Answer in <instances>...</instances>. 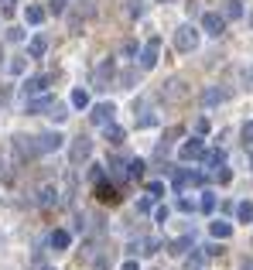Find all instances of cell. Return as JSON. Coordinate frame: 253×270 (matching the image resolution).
Returning a JSON list of instances; mask_svg holds the SVG:
<instances>
[{"instance_id":"1","label":"cell","mask_w":253,"mask_h":270,"mask_svg":"<svg viewBox=\"0 0 253 270\" xmlns=\"http://www.w3.org/2000/svg\"><path fill=\"white\" fill-rule=\"evenodd\" d=\"M175 48L178 52H195V48H198V28L181 24V28L175 31Z\"/></svg>"},{"instance_id":"2","label":"cell","mask_w":253,"mask_h":270,"mask_svg":"<svg viewBox=\"0 0 253 270\" xmlns=\"http://www.w3.org/2000/svg\"><path fill=\"white\" fill-rule=\"evenodd\" d=\"M62 144H65V137H62L59 130L38 134V137H35V154H52V151H59Z\"/></svg>"},{"instance_id":"3","label":"cell","mask_w":253,"mask_h":270,"mask_svg":"<svg viewBox=\"0 0 253 270\" xmlns=\"http://www.w3.org/2000/svg\"><path fill=\"white\" fill-rule=\"evenodd\" d=\"M157 55H161V41L151 38L147 45H144V52H140V69H144V72H151V69L157 65Z\"/></svg>"},{"instance_id":"4","label":"cell","mask_w":253,"mask_h":270,"mask_svg":"<svg viewBox=\"0 0 253 270\" xmlns=\"http://www.w3.org/2000/svg\"><path fill=\"white\" fill-rule=\"evenodd\" d=\"M202 31H205V35H212V38H219V35L226 31V18H222V14H215V11H209V14L202 18Z\"/></svg>"},{"instance_id":"5","label":"cell","mask_w":253,"mask_h":270,"mask_svg":"<svg viewBox=\"0 0 253 270\" xmlns=\"http://www.w3.org/2000/svg\"><path fill=\"white\" fill-rule=\"evenodd\" d=\"M202 154H205V144H202L198 137L185 140V144H181V151H178V157H181V161H195V157H202Z\"/></svg>"},{"instance_id":"6","label":"cell","mask_w":253,"mask_h":270,"mask_svg":"<svg viewBox=\"0 0 253 270\" xmlns=\"http://www.w3.org/2000/svg\"><path fill=\"white\" fill-rule=\"evenodd\" d=\"M48 82H52V76H35V79H28V82L21 86V93H24V99H28V96H38V93L48 89Z\"/></svg>"},{"instance_id":"7","label":"cell","mask_w":253,"mask_h":270,"mask_svg":"<svg viewBox=\"0 0 253 270\" xmlns=\"http://www.w3.org/2000/svg\"><path fill=\"white\" fill-rule=\"evenodd\" d=\"M161 96L168 99V103H178V99H185V96H188V89H185V82H181V79H171V82H168V86L161 89Z\"/></svg>"},{"instance_id":"8","label":"cell","mask_w":253,"mask_h":270,"mask_svg":"<svg viewBox=\"0 0 253 270\" xmlns=\"http://www.w3.org/2000/svg\"><path fill=\"white\" fill-rule=\"evenodd\" d=\"M113 113H117V106H113V103H96L89 116H93V123L103 127V123H113Z\"/></svg>"},{"instance_id":"9","label":"cell","mask_w":253,"mask_h":270,"mask_svg":"<svg viewBox=\"0 0 253 270\" xmlns=\"http://www.w3.org/2000/svg\"><path fill=\"white\" fill-rule=\"evenodd\" d=\"M188 185H205V174L202 171H178L175 174V188H188Z\"/></svg>"},{"instance_id":"10","label":"cell","mask_w":253,"mask_h":270,"mask_svg":"<svg viewBox=\"0 0 253 270\" xmlns=\"http://www.w3.org/2000/svg\"><path fill=\"white\" fill-rule=\"evenodd\" d=\"M89 154H93V140L89 137H76V144H72V164L86 161Z\"/></svg>"},{"instance_id":"11","label":"cell","mask_w":253,"mask_h":270,"mask_svg":"<svg viewBox=\"0 0 253 270\" xmlns=\"http://www.w3.org/2000/svg\"><path fill=\"white\" fill-rule=\"evenodd\" d=\"M226 99H229V93L219 89V86H209V89L202 93V103H205V106H219V103H226Z\"/></svg>"},{"instance_id":"12","label":"cell","mask_w":253,"mask_h":270,"mask_svg":"<svg viewBox=\"0 0 253 270\" xmlns=\"http://www.w3.org/2000/svg\"><path fill=\"white\" fill-rule=\"evenodd\" d=\"M45 52H48V38L45 35H35L28 41V58H45Z\"/></svg>"},{"instance_id":"13","label":"cell","mask_w":253,"mask_h":270,"mask_svg":"<svg viewBox=\"0 0 253 270\" xmlns=\"http://www.w3.org/2000/svg\"><path fill=\"white\" fill-rule=\"evenodd\" d=\"M106 82H113V58H106L96 69V89H106Z\"/></svg>"},{"instance_id":"14","label":"cell","mask_w":253,"mask_h":270,"mask_svg":"<svg viewBox=\"0 0 253 270\" xmlns=\"http://www.w3.org/2000/svg\"><path fill=\"white\" fill-rule=\"evenodd\" d=\"M222 18H226V21H239V18H243V0H226Z\"/></svg>"},{"instance_id":"15","label":"cell","mask_w":253,"mask_h":270,"mask_svg":"<svg viewBox=\"0 0 253 270\" xmlns=\"http://www.w3.org/2000/svg\"><path fill=\"white\" fill-rule=\"evenodd\" d=\"M209 232H212L215 239H229V236H233V226H229V222H222V219H215L212 226H209Z\"/></svg>"},{"instance_id":"16","label":"cell","mask_w":253,"mask_h":270,"mask_svg":"<svg viewBox=\"0 0 253 270\" xmlns=\"http://www.w3.org/2000/svg\"><path fill=\"white\" fill-rule=\"evenodd\" d=\"M96 198H99V202H110V205H117V202H120V195L113 192L110 185H103V181L96 185Z\"/></svg>"},{"instance_id":"17","label":"cell","mask_w":253,"mask_h":270,"mask_svg":"<svg viewBox=\"0 0 253 270\" xmlns=\"http://www.w3.org/2000/svg\"><path fill=\"white\" fill-rule=\"evenodd\" d=\"M48 243H52L55 250H69V243H72V236H69V232H65V229H55V232H52V239H48Z\"/></svg>"},{"instance_id":"18","label":"cell","mask_w":253,"mask_h":270,"mask_svg":"<svg viewBox=\"0 0 253 270\" xmlns=\"http://www.w3.org/2000/svg\"><path fill=\"white\" fill-rule=\"evenodd\" d=\"M24 18H28V24H41V21L48 18V11H45V7H38V4H31V7L24 11Z\"/></svg>"},{"instance_id":"19","label":"cell","mask_w":253,"mask_h":270,"mask_svg":"<svg viewBox=\"0 0 253 270\" xmlns=\"http://www.w3.org/2000/svg\"><path fill=\"white\" fill-rule=\"evenodd\" d=\"M103 134H106V140H110V144H123V137H127L117 123H103Z\"/></svg>"},{"instance_id":"20","label":"cell","mask_w":253,"mask_h":270,"mask_svg":"<svg viewBox=\"0 0 253 270\" xmlns=\"http://www.w3.org/2000/svg\"><path fill=\"white\" fill-rule=\"evenodd\" d=\"M52 103H55L52 96H45V99H31V103H28V113H48V110H52Z\"/></svg>"},{"instance_id":"21","label":"cell","mask_w":253,"mask_h":270,"mask_svg":"<svg viewBox=\"0 0 253 270\" xmlns=\"http://www.w3.org/2000/svg\"><path fill=\"white\" fill-rule=\"evenodd\" d=\"M188 246H192V236H181V239H175V243L168 246V253H171V256H185Z\"/></svg>"},{"instance_id":"22","label":"cell","mask_w":253,"mask_h":270,"mask_svg":"<svg viewBox=\"0 0 253 270\" xmlns=\"http://www.w3.org/2000/svg\"><path fill=\"white\" fill-rule=\"evenodd\" d=\"M236 219L250 226L253 222V202H239V205H236Z\"/></svg>"},{"instance_id":"23","label":"cell","mask_w":253,"mask_h":270,"mask_svg":"<svg viewBox=\"0 0 253 270\" xmlns=\"http://www.w3.org/2000/svg\"><path fill=\"white\" fill-rule=\"evenodd\" d=\"M38 202H41V205H55V202H59V188H55V185H45Z\"/></svg>"},{"instance_id":"24","label":"cell","mask_w":253,"mask_h":270,"mask_svg":"<svg viewBox=\"0 0 253 270\" xmlns=\"http://www.w3.org/2000/svg\"><path fill=\"white\" fill-rule=\"evenodd\" d=\"M72 106H76V110H86V106H89V93H86V89H76V93H72Z\"/></svg>"},{"instance_id":"25","label":"cell","mask_w":253,"mask_h":270,"mask_svg":"<svg viewBox=\"0 0 253 270\" xmlns=\"http://www.w3.org/2000/svg\"><path fill=\"white\" fill-rule=\"evenodd\" d=\"M205 164H209V168H219V164H226V154H222V151H209V154H205Z\"/></svg>"},{"instance_id":"26","label":"cell","mask_w":253,"mask_h":270,"mask_svg":"<svg viewBox=\"0 0 253 270\" xmlns=\"http://www.w3.org/2000/svg\"><path fill=\"white\" fill-rule=\"evenodd\" d=\"M48 116H52L55 123H62V120H65V116H69V113H65V106H62L59 99H55V103H52V110H48Z\"/></svg>"},{"instance_id":"27","label":"cell","mask_w":253,"mask_h":270,"mask_svg":"<svg viewBox=\"0 0 253 270\" xmlns=\"http://www.w3.org/2000/svg\"><path fill=\"white\" fill-rule=\"evenodd\" d=\"M127 174H130V178H140V174H144V161H140V157H134V161L127 164Z\"/></svg>"},{"instance_id":"28","label":"cell","mask_w":253,"mask_h":270,"mask_svg":"<svg viewBox=\"0 0 253 270\" xmlns=\"http://www.w3.org/2000/svg\"><path fill=\"white\" fill-rule=\"evenodd\" d=\"M120 82H123V89H130V86L137 82V69H130V72H123V76H120Z\"/></svg>"},{"instance_id":"29","label":"cell","mask_w":253,"mask_h":270,"mask_svg":"<svg viewBox=\"0 0 253 270\" xmlns=\"http://www.w3.org/2000/svg\"><path fill=\"white\" fill-rule=\"evenodd\" d=\"M212 209H215V195L205 192V198H202V212H212Z\"/></svg>"},{"instance_id":"30","label":"cell","mask_w":253,"mask_h":270,"mask_svg":"<svg viewBox=\"0 0 253 270\" xmlns=\"http://www.w3.org/2000/svg\"><path fill=\"white\" fill-rule=\"evenodd\" d=\"M161 192H164V185H161V181H147V195H151V198H157Z\"/></svg>"},{"instance_id":"31","label":"cell","mask_w":253,"mask_h":270,"mask_svg":"<svg viewBox=\"0 0 253 270\" xmlns=\"http://www.w3.org/2000/svg\"><path fill=\"white\" fill-rule=\"evenodd\" d=\"M215 178H219V181H222V185H226V181H229V178H233V171H229V168H222V164H219V168H215Z\"/></svg>"},{"instance_id":"32","label":"cell","mask_w":253,"mask_h":270,"mask_svg":"<svg viewBox=\"0 0 253 270\" xmlns=\"http://www.w3.org/2000/svg\"><path fill=\"white\" fill-rule=\"evenodd\" d=\"M243 144H253V120L243 123Z\"/></svg>"},{"instance_id":"33","label":"cell","mask_w":253,"mask_h":270,"mask_svg":"<svg viewBox=\"0 0 253 270\" xmlns=\"http://www.w3.org/2000/svg\"><path fill=\"white\" fill-rule=\"evenodd\" d=\"M178 209H181V212H195V202L192 198H178Z\"/></svg>"},{"instance_id":"34","label":"cell","mask_w":253,"mask_h":270,"mask_svg":"<svg viewBox=\"0 0 253 270\" xmlns=\"http://www.w3.org/2000/svg\"><path fill=\"white\" fill-rule=\"evenodd\" d=\"M130 14H134V18L144 14V4H140V0H130Z\"/></svg>"},{"instance_id":"35","label":"cell","mask_w":253,"mask_h":270,"mask_svg":"<svg viewBox=\"0 0 253 270\" xmlns=\"http://www.w3.org/2000/svg\"><path fill=\"white\" fill-rule=\"evenodd\" d=\"M168 215H171V212H168V205H161V209L154 212V219H157V222H168Z\"/></svg>"},{"instance_id":"36","label":"cell","mask_w":253,"mask_h":270,"mask_svg":"<svg viewBox=\"0 0 253 270\" xmlns=\"http://www.w3.org/2000/svg\"><path fill=\"white\" fill-rule=\"evenodd\" d=\"M123 55H137V41H123Z\"/></svg>"},{"instance_id":"37","label":"cell","mask_w":253,"mask_h":270,"mask_svg":"<svg viewBox=\"0 0 253 270\" xmlns=\"http://www.w3.org/2000/svg\"><path fill=\"white\" fill-rule=\"evenodd\" d=\"M11 72H14V76L24 72V58H14V62H11Z\"/></svg>"},{"instance_id":"38","label":"cell","mask_w":253,"mask_h":270,"mask_svg":"<svg viewBox=\"0 0 253 270\" xmlns=\"http://www.w3.org/2000/svg\"><path fill=\"white\" fill-rule=\"evenodd\" d=\"M65 7H69V0H52V11H55V14H62Z\"/></svg>"},{"instance_id":"39","label":"cell","mask_w":253,"mask_h":270,"mask_svg":"<svg viewBox=\"0 0 253 270\" xmlns=\"http://www.w3.org/2000/svg\"><path fill=\"white\" fill-rule=\"evenodd\" d=\"M195 130H198V134H209V120H205V116H202V120H198V123H195Z\"/></svg>"},{"instance_id":"40","label":"cell","mask_w":253,"mask_h":270,"mask_svg":"<svg viewBox=\"0 0 253 270\" xmlns=\"http://www.w3.org/2000/svg\"><path fill=\"white\" fill-rule=\"evenodd\" d=\"M151 123H154V113H147V116H140V120H137V127H151Z\"/></svg>"},{"instance_id":"41","label":"cell","mask_w":253,"mask_h":270,"mask_svg":"<svg viewBox=\"0 0 253 270\" xmlns=\"http://www.w3.org/2000/svg\"><path fill=\"white\" fill-rule=\"evenodd\" d=\"M0 4H4V11H7V14H11V11H14V4H18V0H0Z\"/></svg>"},{"instance_id":"42","label":"cell","mask_w":253,"mask_h":270,"mask_svg":"<svg viewBox=\"0 0 253 270\" xmlns=\"http://www.w3.org/2000/svg\"><path fill=\"white\" fill-rule=\"evenodd\" d=\"M120 270H140V267H137V260H127V263H123Z\"/></svg>"},{"instance_id":"43","label":"cell","mask_w":253,"mask_h":270,"mask_svg":"<svg viewBox=\"0 0 253 270\" xmlns=\"http://www.w3.org/2000/svg\"><path fill=\"white\" fill-rule=\"evenodd\" d=\"M239 270H253V260H243V263H239Z\"/></svg>"},{"instance_id":"44","label":"cell","mask_w":253,"mask_h":270,"mask_svg":"<svg viewBox=\"0 0 253 270\" xmlns=\"http://www.w3.org/2000/svg\"><path fill=\"white\" fill-rule=\"evenodd\" d=\"M243 79H250V82H253V65H250V69H243Z\"/></svg>"},{"instance_id":"45","label":"cell","mask_w":253,"mask_h":270,"mask_svg":"<svg viewBox=\"0 0 253 270\" xmlns=\"http://www.w3.org/2000/svg\"><path fill=\"white\" fill-rule=\"evenodd\" d=\"M246 21H250V28H253V11H250V14H246Z\"/></svg>"},{"instance_id":"46","label":"cell","mask_w":253,"mask_h":270,"mask_svg":"<svg viewBox=\"0 0 253 270\" xmlns=\"http://www.w3.org/2000/svg\"><path fill=\"white\" fill-rule=\"evenodd\" d=\"M157 4H175V0H157Z\"/></svg>"},{"instance_id":"47","label":"cell","mask_w":253,"mask_h":270,"mask_svg":"<svg viewBox=\"0 0 253 270\" xmlns=\"http://www.w3.org/2000/svg\"><path fill=\"white\" fill-rule=\"evenodd\" d=\"M0 171H4V154H0Z\"/></svg>"},{"instance_id":"48","label":"cell","mask_w":253,"mask_h":270,"mask_svg":"<svg viewBox=\"0 0 253 270\" xmlns=\"http://www.w3.org/2000/svg\"><path fill=\"white\" fill-rule=\"evenodd\" d=\"M250 168H253V154H250Z\"/></svg>"},{"instance_id":"49","label":"cell","mask_w":253,"mask_h":270,"mask_svg":"<svg viewBox=\"0 0 253 270\" xmlns=\"http://www.w3.org/2000/svg\"><path fill=\"white\" fill-rule=\"evenodd\" d=\"M45 270H55V267H45Z\"/></svg>"}]
</instances>
